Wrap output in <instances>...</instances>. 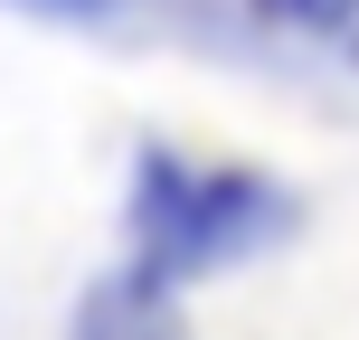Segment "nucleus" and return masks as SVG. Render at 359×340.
I'll list each match as a JSON object with an SVG mask.
<instances>
[{
	"mask_svg": "<svg viewBox=\"0 0 359 340\" xmlns=\"http://www.w3.org/2000/svg\"><path fill=\"white\" fill-rule=\"evenodd\" d=\"M76 340H189V322H180L170 284H151V274H114V284L86 293Z\"/></svg>",
	"mask_w": 359,
	"mask_h": 340,
	"instance_id": "2",
	"label": "nucleus"
},
{
	"mask_svg": "<svg viewBox=\"0 0 359 340\" xmlns=\"http://www.w3.org/2000/svg\"><path fill=\"white\" fill-rule=\"evenodd\" d=\"M255 19H274V29H350L359 0H255Z\"/></svg>",
	"mask_w": 359,
	"mask_h": 340,
	"instance_id": "3",
	"label": "nucleus"
},
{
	"mask_svg": "<svg viewBox=\"0 0 359 340\" xmlns=\"http://www.w3.org/2000/svg\"><path fill=\"white\" fill-rule=\"evenodd\" d=\"M29 10H104V0H29Z\"/></svg>",
	"mask_w": 359,
	"mask_h": 340,
	"instance_id": "4",
	"label": "nucleus"
},
{
	"mask_svg": "<svg viewBox=\"0 0 359 340\" xmlns=\"http://www.w3.org/2000/svg\"><path fill=\"white\" fill-rule=\"evenodd\" d=\"M284 227H293V198L255 170H198L170 151H142V170H133V274H151L170 293L208 265L274 246Z\"/></svg>",
	"mask_w": 359,
	"mask_h": 340,
	"instance_id": "1",
	"label": "nucleus"
}]
</instances>
